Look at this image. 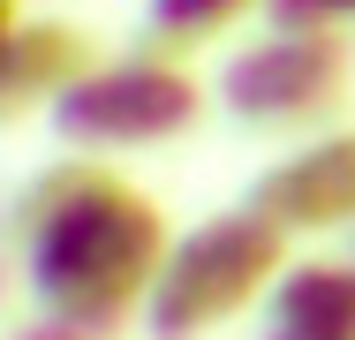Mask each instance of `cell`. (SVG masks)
I'll return each mask as SVG.
<instances>
[{
	"label": "cell",
	"mask_w": 355,
	"mask_h": 340,
	"mask_svg": "<svg viewBox=\"0 0 355 340\" xmlns=\"http://www.w3.org/2000/svg\"><path fill=\"white\" fill-rule=\"evenodd\" d=\"M15 265L38 303V325L61 340H106L144 310L166 265V219L98 159H53L15 212Z\"/></svg>",
	"instance_id": "1"
},
{
	"label": "cell",
	"mask_w": 355,
	"mask_h": 340,
	"mask_svg": "<svg viewBox=\"0 0 355 340\" xmlns=\"http://www.w3.org/2000/svg\"><path fill=\"white\" fill-rule=\"evenodd\" d=\"M53 136L69 144V159H106V151H137V144H166L197 121V83L182 68L129 53V61H98L69 99L46 114Z\"/></svg>",
	"instance_id": "2"
},
{
	"label": "cell",
	"mask_w": 355,
	"mask_h": 340,
	"mask_svg": "<svg viewBox=\"0 0 355 340\" xmlns=\"http://www.w3.org/2000/svg\"><path fill=\"white\" fill-rule=\"evenodd\" d=\"M272 250H280L272 227L250 219V212L205 219L197 235H182V242L166 250V265H159L151 295H144V325L159 340H197L205 325H219V318L265 280Z\"/></svg>",
	"instance_id": "3"
},
{
	"label": "cell",
	"mask_w": 355,
	"mask_h": 340,
	"mask_svg": "<svg viewBox=\"0 0 355 340\" xmlns=\"http://www.w3.org/2000/svg\"><path fill=\"white\" fill-rule=\"evenodd\" d=\"M91 68H98L91 61V38H83L76 23H61V15L23 23L15 46L0 53V129H15V121H31V114H53Z\"/></svg>",
	"instance_id": "4"
},
{
	"label": "cell",
	"mask_w": 355,
	"mask_h": 340,
	"mask_svg": "<svg viewBox=\"0 0 355 340\" xmlns=\"http://www.w3.org/2000/svg\"><path fill=\"white\" fill-rule=\"evenodd\" d=\"M318 76H325V61L310 46H257V53H242L227 68V99L242 114H295Z\"/></svg>",
	"instance_id": "5"
},
{
	"label": "cell",
	"mask_w": 355,
	"mask_h": 340,
	"mask_svg": "<svg viewBox=\"0 0 355 340\" xmlns=\"http://www.w3.org/2000/svg\"><path fill=\"white\" fill-rule=\"evenodd\" d=\"M234 8H242V0H151V38H166V46H197V38H212Z\"/></svg>",
	"instance_id": "6"
}]
</instances>
